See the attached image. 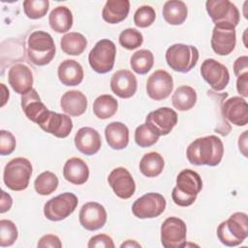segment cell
I'll list each match as a JSON object with an SVG mask.
<instances>
[{"instance_id":"4316f807","label":"cell","mask_w":248,"mask_h":248,"mask_svg":"<svg viewBox=\"0 0 248 248\" xmlns=\"http://www.w3.org/2000/svg\"><path fill=\"white\" fill-rule=\"evenodd\" d=\"M59 80L66 86L78 85L83 79V69L76 60L67 59L60 63L57 70Z\"/></svg>"},{"instance_id":"bcb514c9","label":"cell","mask_w":248,"mask_h":248,"mask_svg":"<svg viewBox=\"0 0 248 248\" xmlns=\"http://www.w3.org/2000/svg\"><path fill=\"white\" fill-rule=\"evenodd\" d=\"M247 85H248V73H244L241 76L237 77V80H236L237 92L245 98L248 96Z\"/></svg>"},{"instance_id":"f907efd6","label":"cell","mask_w":248,"mask_h":248,"mask_svg":"<svg viewBox=\"0 0 248 248\" xmlns=\"http://www.w3.org/2000/svg\"><path fill=\"white\" fill-rule=\"evenodd\" d=\"M1 85V88H2V90L4 91V95H6L7 97H4V99H3V102H2V107L6 104V102L8 101V98H9V90L6 88V86H5V84L4 83H1L0 84Z\"/></svg>"},{"instance_id":"ab89813d","label":"cell","mask_w":248,"mask_h":248,"mask_svg":"<svg viewBox=\"0 0 248 248\" xmlns=\"http://www.w3.org/2000/svg\"><path fill=\"white\" fill-rule=\"evenodd\" d=\"M17 236L18 232L15 223L11 220L2 219L0 221V246L7 247L13 245Z\"/></svg>"},{"instance_id":"30bf717a","label":"cell","mask_w":248,"mask_h":248,"mask_svg":"<svg viewBox=\"0 0 248 248\" xmlns=\"http://www.w3.org/2000/svg\"><path fill=\"white\" fill-rule=\"evenodd\" d=\"M187 228L178 217L167 218L161 226V243L165 248H182L186 246Z\"/></svg>"},{"instance_id":"d4e9b609","label":"cell","mask_w":248,"mask_h":248,"mask_svg":"<svg viewBox=\"0 0 248 248\" xmlns=\"http://www.w3.org/2000/svg\"><path fill=\"white\" fill-rule=\"evenodd\" d=\"M60 106L62 110L70 116H79L87 108V98L78 90H70L64 93Z\"/></svg>"},{"instance_id":"7c38bea8","label":"cell","mask_w":248,"mask_h":248,"mask_svg":"<svg viewBox=\"0 0 248 248\" xmlns=\"http://www.w3.org/2000/svg\"><path fill=\"white\" fill-rule=\"evenodd\" d=\"M201 75L215 91L225 89L230 81L228 68L213 58L205 59L202 62L201 66Z\"/></svg>"},{"instance_id":"681fc988","label":"cell","mask_w":248,"mask_h":248,"mask_svg":"<svg viewBox=\"0 0 248 248\" xmlns=\"http://www.w3.org/2000/svg\"><path fill=\"white\" fill-rule=\"evenodd\" d=\"M120 247H121V248H123V247H140V245L138 242H136L135 240L129 239V240H127L126 242L122 243V244L120 245Z\"/></svg>"},{"instance_id":"2e32d148","label":"cell","mask_w":248,"mask_h":248,"mask_svg":"<svg viewBox=\"0 0 248 248\" xmlns=\"http://www.w3.org/2000/svg\"><path fill=\"white\" fill-rule=\"evenodd\" d=\"M78 219L80 225L87 231H97L103 228L107 222V211L105 207L95 202L84 203L79 211Z\"/></svg>"},{"instance_id":"603a6c76","label":"cell","mask_w":248,"mask_h":248,"mask_svg":"<svg viewBox=\"0 0 248 248\" xmlns=\"http://www.w3.org/2000/svg\"><path fill=\"white\" fill-rule=\"evenodd\" d=\"M21 108L27 118L37 124L48 110L41 101L37 91L33 88L21 95Z\"/></svg>"},{"instance_id":"ac0fdd59","label":"cell","mask_w":248,"mask_h":248,"mask_svg":"<svg viewBox=\"0 0 248 248\" xmlns=\"http://www.w3.org/2000/svg\"><path fill=\"white\" fill-rule=\"evenodd\" d=\"M137 87V78L129 70H119L110 78V89L119 98H131L135 95Z\"/></svg>"},{"instance_id":"ba28073f","label":"cell","mask_w":248,"mask_h":248,"mask_svg":"<svg viewBox=\"0 0 248 248\" xmlns=\"http://www.w3.org/2000/svg\"><path fill=\"white\" fill-rule=\"evenodd\" d=\"M116 46L108 39L96 43L88 54L90 67L98 74H106L112 70L115 60Z\"/></svg>"},{"instance_id":"83f0119b","label":"cell","mask_w":248,"mask_h":248,"mask_svg":"<svg viewBox=\"0 0 248 248\" xmlns=\"http://www.w3.org/2000/svg\"><path fill=\"white\" fill-rule=\"evenodd\" d=\"M130 11L128 0H108L104 6L102 16L108 23L115 24L123 21Z\"/></svg>"},{"instance_id":"44dd1931","label":"cell","mask_w":248,"mask_h":248,"mask_svg":"<svg viewBox=\"0 0 248 248\" xmlns=\"http://www.w3.org/2000/svg\"><path fill=\"white\" fill-rule=\"evenodd\" d=\"M77 149L84 155L91 156L96 154L101 148V137L99 133L91 127L78 129L75 136Z\"/></svg>"},{"instance_id":"4dcf8cb0","label":"cell","mask_w":248,"mask_h":248,"mask_svg":"<svg viewBox=\"0 0 248 248\" xmlns=\"http://www.w3.org/2000/svg\"><path fill=\"white\" fill-rule=\"evenodd\" d=\"M197 102L196 90L188 85H181L171 96V103L174 108L180 111L191 109Z\"/></svg>"},{"instance_id":"e0dca14e","label":"cell","mask_w":248,"mask_h":248,"mask_svg":"<svg viewBox=\"0 0 248 248\" xmlns=\"http://www.w3.org/2000/svg\"><path fill=\"white\" fill-rule=\"evenodd\" d=\"M108 181L114 194L120 199H129L136 191L134 178L125 168L119 167L112 170L108 177Z\"/></svg>"},{"instance_id":"8d00e7d4","label":"cell","mask_w":248,"mask_h":248,"mask_svg":"<svg viewBox=\"0 0 248 248\" xmlns=\"http://www.w3.org/2000/svg\"><path fill=\"white\" fill-rule=\"evenodd\" d=\"M48 6L49 2L47 0H25L23 2V11L28 18L39 19L46 15Z\"/></svg>"},{"instance_id":"e575fe53","label":"cell","mask_w":248,"mask_h":248,"mask_svg":"<svg viewBox=\"0 0 248 248\" xmlns=\"http://www.w3.org/2000/svg\"><path fill=\"white\" fill-rule=\"evenodd\" d=\"M130 64L132 70L135 73L139 75H144L148 73L153 67V53L148 49H140L132 55L130 59Z\"/></svg>"},{"instance_id":"5bb4252c","label":"cell","mask_w":248,"mask_h":248,"mask_svg":"<svg viewBox=\"0 0 248 248\" xmlns=\"http://www.w3.org/2000/svg\"><path fill=\"white\" fill-rule=\"evenodd\" d=\"M145 123L159 136H166L176 125L177 113L170 108H160L147 114Z\"/></svg>"},{"instance_id":"9a60e30c","label":"cell","mask_w":248,"mask_h":248,"mask_svg":"<svg viewBox=\"0 0 248 248\" xmlns=\"http://www.w3.org/2000/svg\"><path fill=\"white\" fill-rule=\"evenodd\" d=\"M173 89L171 76L165 70H157L149 76L146 82L147 95L155 101L168 98Z\"/></svg>"},{"instance_id":"484cf974","label":"cell","mask_w":248,"mask_h":248,"mask_svg":"<svg viewBox=\"0 0 248 248\" xmlns=\"http://www.w3.org/2000/svg\"><path fill=\"white\" fill-rule=\"evenodd\" d=\"M105 137L109 147L121 150L127 147L129 143V129L125 124L114 121L107 125Z\"/></svg>"},{"instance_id":"8fae6325","label":"cell","mask_w":248,"mask_h":248,"mask_svg":"<svg viewBox=\"0 0 248 248\" xmlns=\"http://www.w3.org/2000/svg\"><path fill=\"white\" fill-rule=\"evenodd\" d=\"M166 205L167 202L164 196L152 192L137 199L132 205V212L140 219L156 218L164 212Z\"/></svg>"},{"instance_id":"cb8c5ba5","label":"cell","mask_w":248,"mask_h":248,"mask_svg":"<svg viewBox=\"0 0 248 248\" xmlns=\"http://www.w3.org/2000/svg\"><path fill=\"white\" fill-rule=\"evenodd\" d=\"M64 178L75 185L84 184L89 177V169L86 163L77 157L70 158L63 168Z\"/></svg>"},{"instance_id":"d590c367","label":"cell","mask_w":248,"mask_h":248,"mask_svg":"<svg viewBox=\"0 0 248 248\" xmlns=\"http://www.w3.org/2000/svg\"><path fill=\"white\" fill-rule=\"evenodd\" d=\"M58 186V178L51 171H44L39 174L35 181L34 187L36 192L42 196H47L53 193Z\"/></svg>"},{"instance_id":"c3c4849f","label":"cell","mask_w":248,"mask_h":248,"mask_svg":"<svg viewBox=\"0 0 248 248\" xmlns=\"http://www.w3.org/2000/svg\"><path fill=\"white\" fill-rule=\"evenodd\" d=\"M247 131H244V133L239 137V140H238V146H239V150L242 152V154L247 157Z\"/></svg>"},{"instance_id":"b9f144b4","label":"cell","mask_w":248,"mask_h":248,"mask_svg":"<svg viewBox=\"0 0 248 248\" xmlns=\"http://www.w3.org/2000/svg\"><path fill=\"white\" fill-rule=\"evenodd\" d=\"M16 139L14 135L6 130L0 131V154L2 156L10 155L16 148Z\"/></svg>"},{"instance_id":"ee69618b","label":"cell","mask_w":248,"mask_h":248,"mask_svg":"<svg viewBox=\"0 0 248 248\" xmlns=\"http://www.w3.org/2000/svg\"><path fill=\"white\" fill-rule=\"evenodd\" d=\"M38 247H40V248H46V247L61 248L62 243L57 235L45 234L40 238V240L38 242Z\"/></svg>"},{"instance_id":"9c48e42d","label":"cell","mask_w":248,"mask_h":248,"mask_svg":"<svg viewBox=\"0 0 248 248\" xmlns=\"http://www.w3.org/2000/svg\"><path fill=\"white\" fill-rule=\"evenodd\" d=\"M78 203L77 196L66 192L47 201L44 206V214L50 221H61L75 211Z\"/></svg>"},{"instance_id":"7dc6e473","label":"cell","mask_w":248,"mask_h":248,"mask_svg":"<svg viewBox=\"0 0 248 248\" xmlns=\"http://www.w3.org/2000/svg\"><path fill=\"white\" fill-rule=\"evenodd\" d=\"M13 204V199L12 197L7 194L5 191H2V195H1V208H0V212L4 213L8 210H10V208L12 207Z\"/></svg>"},{"instance_id":"277c9868","label":"cell","mask_w":248,"mask_h":248,"mask_svg":"<svg viewBox=\"0 0 248 248\" xmlns=\"http://www.w3.org/2000/svg\"><path fill=\"white\" fill-rule=\"evenodd\" d=\"M217 236L226 246H237L248 236V217L244 212H235L217 228Z\"/></svg>"},{"instance_id":"74e56055","label":"cell","mask_w":248,"mask_h":248,"mask_svg":"<svg viewBox=\"0 0 248 248\" xmlns=\"http://www.w3.org/2000/svg\"><path fill=\"white\" fill-rule=\"evenodd\" d=\"M159 137L146 123L140 125L135 131V141L140 147L152 146L158 141Z\"/></svg>"},{"instance_id":"4fadbf2b","label":"cell","mask_w":248,"mask_h":248,"mask_svg":"<svg viewBox=\"0 0 248 248\" xmlns=\"http://www.w3.org/2000/svg\"><path fill=\"white\" fill-rule=\"evenodd\" d=\"M38 125L45 132L59 139L68 137L73 129V121L69 115L52 110H47Z\"/></svg>"},{"instance_id":"f6af8a7d","label":"cell","mask_w":248,"mask_h":248,"mask_svg":"<svg viewBox=\"0 0 248 248\" xmlns=\"http://www.w3.org/2000/svg\"><path fill=\"white\" fill-rule=\"evenodd\" d=\"M233 73L236 77L248 73V57L246 55L238 57L233 63Z\"/></svg>"},{"instance_id":"6da1fadb","label":"cell","mask_w":248,"mask_h":248,"mask_svg":"<svg viewBox=\"0 0 248 248\" xmlns=\"http://www.w3.org/2000/svg\"><path fill=\"white\" fill-rule=\"evenodd\" d=\"M223 154V142L220 138L213 135L195 140L186 150L188 161L196 166H217L221 162Z\"/></svg>"},{"instance_id":"f1b7e54d","label":"cell","mask_w":248,"mask_h":248,"mask_svg":"<svg viewBox=\"0 0 248 248\" xmlns=\"http://www.w3.org/2000/svg\"><path fill=\"white\" fill-rule=\"evenodd\" d=\"M48 22L53 31L57 33H66L73 26L72 12L65 6H58L50 12Z\"/></svg>"},{"instance_id":"5b68a950","label":"cell","mask_w":248,"mask_h":248,"mask_svg":"<svg viewBox=\"0 0 248 248\" xmlns=\"http://www.w3.org/2000/svg\"><path fill=\"white\" fill-rule=\"evenodd\" d=\"M32 174V166L28 159L17 157L11 160L4 169L3 181L13 191L25 190Z\"/></svg>"},{"instance_id":"836d02e7","label":"cell","mask_w":248,"mask_h":248,"mask_svg":"<svg viewBox=\"0 0 248 248\" xmlns=\"http://www.w3.org/2000/svg\"><path fill=\"white\" fill-rule=\"evenodd\" d=\"M118 108L116 99L108 94L97 97L93 103V112L100 119H108L113 116Z\"/></svg>"},{"instance_id":"d6a6232c","label":"cell","mask_w":248,"mask_h":248,"mask_svg":"<svg viewBox=\"0 0 248 248\" xmlns=\"http://www.w3.org/2000/svg\"><path fill=\"white\" fill-rule=\"evenodd\" d=\"M164 166V159L158 152H148L140 162V170L146 177H155L162 172Z\"/></svg>"},{"instance_id":"1f68e13d","label":"cell","mask_w":248,"mask_h":248,"mask_svg":"<svg viewBox=\"0 0 248 248\" xmlns=\"http://www.w3.org/2000/svg\"><path fill=\"white\" fill-rule=\"evenodd\" d=\"M61 49L68 55H79L81 54L87 46V40L85 37L78 32H70L65 34L60 41Z\"/></svg>"},{"instance_id":"60d3db41","label":"cell","mask_w":248,"mask_h":248,"mask_svg":"<svg viewBox=\"0 0 248 248\" xmlns=\"http://www.w3.org/2000/svg\"><path fill=\"white\" fill-rule=\"evenodd\" d=\"M156 18V13L151 6L143 5L140 7L134 15V22L138 27L146 28L150 26Z\"/></svg>"},{"instance_id":"7a4b0ae2","label":"cell","mask_w":248,"mask_h":248,"mask_svg":"<svg viewBox=\"0 0 248 248\" xmlns=\"http://www.w3.org/2000/svg\"><path fill=\"white\" fill-rule=\"evenodd\" d=\"M202 189V181L200 174L190 169H185L176 177V185L171 192L172 201L179 206H189L194 203Z\"/></svg>"},{"instance_id":"f546056e","label":"cell","mask_w":248,"mask_h":248,"mask_svg":"<svg viewBox=\"0 0 248 248\" xmlns=\"http://www.w3.org/2000/svg\"><path fill=\"white\" fill-rule=\"evenodd\" d=\"M188 10L183 1L170 0L163 7L164 19L170 25H180L187 18Z\"/></svg>"},{"instance_id":"7bdbcfd3","label":"cell","mask_w":248,"mask_h":248,"mask_svg":"<svg viewBox=\"0 0 248 248\" xmlns=\"http://www.w3.org/2000/svg\"><path fill=\"white\" fill-rule=\"evenodd\" d=\"M87 246L89 248H114V243L110 236L105 233H101L92 236Z\"/></svg>"},{"instance_id":"52a82bcc","label":"cell","mask_w":248,"mask_h":248,"mask_svg":"<svg viewBox=\"0 0 248 248\" xmlns=\"http://www.w3.org/2000/svg\"><path fill=\"white\" fill-rule=\"evenodd\" d=\"M199 60V50L194 46L174 44L166 51V61L169 67L175 72L188 73Z\"/></svg>"},{"instance_id":"f35d334b","label":"cell","mask_w":248,"mask_h":248,"mask_svg":"<svg viewBox=\"0 0 248 248\" xmlns=\"http://www.w3.org/2000/svg\"><path fill=\"white\" fill-rule=\"evenodd\" d=\"M119 44L126 49H136L142 45V34L135 28H127L119 35Z\"/></svg>"},{"instance_id":"7402d4cb","label":"cell","mask_w":248,"mask_h":248,"mask_svg":"<svg viewBox=\"0 0 248 248\" xmlns=\"http://www.w3.org/2000/svg\"><path fill=\"white\" fill-rule=\"evenodd\" d=\"M236 34L234 29L214 26L211 36V47L218 55L230 54L235 46Z\"/></svg>"},{"instance_id":"d6986e66","label":"cell","mask_w":248,"mask_h":248,"mask_svg":"<svg viewBox=\"0 0 248 248\" xmlns=\"http://www.w3.org/2000/svg\"><path fill=\"white\" fill-rule=\"evenodd\" d=\"M222 113L235 126H245L248 122V105L245 99L235 96L228 99L222 106Z\"/></svg>"},{"instance_id":"3957f363","label":"cell","mask_w":248,"mask_h":248,"mask_svg":"<svg viewBox=\"0 0 248 248\" xmlns=\"http://www.w3.org/2000/svg\"><path fill=\"white\" fill-rule=\"evenodd\" d=\"M55 55V45L52 37L45 31H34L27 41V57L36 66H45L51 62Z\"/></svg>"},{"instance_id":"ffe728a7","label":"cell","mask_w":248,"mask_h":248,"mask_svg":"<svg viewBox=\"0 0 248 248\" xmlns=\"http://www.w3.org/2000/svg\"><path fill=\"white\" fill-rule=\"evenodd\" d=\"M8 81L16 93L23 95L32 89L33 75L26 65L18 63L10 68Z\"/></svg>"},{"instance_id":"8992f818","label":"cell","mask_w":248,"mask_h":248,"mask_svg":"<svg viewBox=\"0 0 248 248\" xmlns=\"http://www.w3.org/2000/svg\"><path fill=\"white\" fill-rule=\"evenodd\" d=\"M205 8L216 27L234 29L239 22V12L229 0H207Z\"/></svg>"}]
</instances>
